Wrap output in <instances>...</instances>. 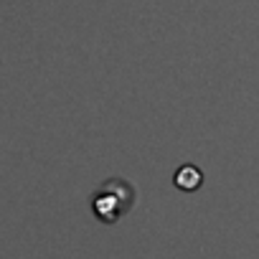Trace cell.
Returning a JSON list of instances; mask_svg holds the SVG:
<instances>
[{
  "label": "cell",
  "mask_w": 259,
  "mask_h": 259,
  "mask_svg": "<svg viewBox=\"0 0 259 259\" xmlns=\"http://www.w3.org/2000/svg\"><path fill=\"white\" fill-rule=\"evenodd\" d=\"M135 188L122 178L104 181L92 196V211L102 224H117L130 208L135 206Z\"/></svg>",
  "instance_id": "obj_1"
},
{
  "label": "cell",
  "mask_w": 259,
  "mask_h": 259,
  "mask_svg": "<svg viewBox=\"0 0 259 259\" xmlns=\"http://www.w3.org/2000/svg\"><path fill=\"white\" fill-rule=\"evenodd\" d=\"M173 181H176V188H181V191H196V188L201 186L203 176H201L198 168H193V165H183V168L176 173Z\"/></svg>",
  "instance_id": "obj_2"
}]
</instances>
